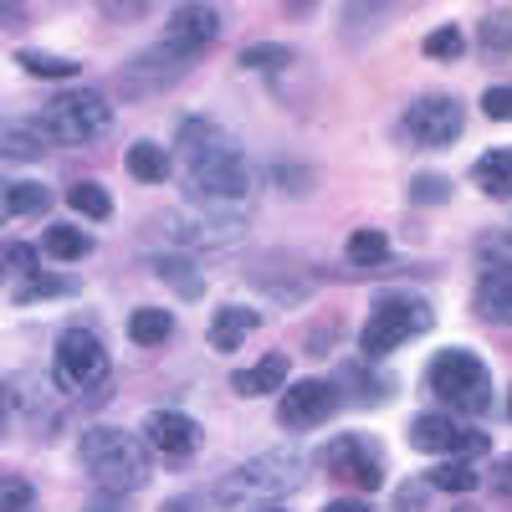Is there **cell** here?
<instances>
[{
  "instance_id": "6da1fadb",
  "label": "cell",
  "mask_w": 512,
  "mask_h": 512,
  "mask_svg": "<svg viewBox=\"0 0 512 512\" xmlns=\"http://www.w3.org/2000/svg\"><path fill=\"white\" fill-rule=\"evenodd\" d=\"M180 159H185V190L210 210H236L251 195V169L236 139H226L216 123L190 118L180 123Z\"/></svg>"
},
{
  "instance_id": "7a4b0ae2",
  "label": "cell",
  "mask_w": 512,
  "mask_h": 512,
  "mask_svg": "<svg viewBox=\"0 0 512 512\" xmlns=\"http://www.w3.org/2000/svg\"><path fill=\"white\" fill-rule=\"evenodd\" d=\"M303 472H308V461L297 456L292 446L267 451V456H251V461H241L236 472H226L216 482V502L221 507H262V502H277L282 492L303 487Z\"/></svg>"
},
{
  "instance_id": "3957f363",
  "label": "cell",
  "mask_w": 512,
  "mask_h": 512,
  "mask_svg": "<svg viewBox=\"0 0 512 512\" xmlns=\"http://www.w3.org/2000/svg\"><path fill=\"white\" fill-rule=\"evenodd\" d=\"M77 451L103 492H139L149 482V446L118 431V425H93Z\"/></svg>"
},
{
  "instance_id": "277c9868",
  "label": "cell",
  "mask_w": 512,
  "mask_h": 512,
  "mask_svg": "<svg viewBox=\"0 0 512 512\" xmlns=\"http://www.w3.org/2000/svg\"><path fill=\"white\" fill-rule=\"evenodd\" d=\"M431 323H436V313H431V303H425L420 292H379L369 318H364L359 349L369 359H384V354H395L400 344H410V338H420Z\"/></svg>"
},
{
  "instance_id": "5b68a950",
  "label": "cell",
  "mask_w": 512,
  "mask_h": 512,
  "mask_svg": "<svg viewBox=\"0 0 512 512\" xmlns=\"http://www.w3.org/2000/svg\"><path fill=\"white\" fill-rule=\"evenodd\" d=\"M52 379L62 395H103L108 390V349L88 328H67L52 349Z\"/></svg>"
},
{
  "instance_id": "8992f818",
  "label": "cell",
  "mask_w": 512,
  "mask_h": 512,
  "mask_svg": "<svg viewBox=\"0 0 512 512\" xmlns=\"http://www.w3.org/2000/svg\"><path fill=\"white\" fill-rule=\"evenodd\" d=\"M425 379H431L436 400H446L451 410H487L492 400V374L472 349H441L431 369H425Z\"/></svg>"
},
{
  "instance_id": "52a82bcc",
  "label": "cell",
  "mask_w": 512,
  "mask_h": 512,
  "mask_svg": "<svg viewBox=\"0 0 512 512\" xmlns=\"http://www.w3.org/2000/svg\"><path fill=\"white\" fill-rule=\"evenodd\" d=\"M41 134H47L52 144H88V139H98L103 128L113 123V113H108V103H103V93H93V88H72V93H57L47 108H41Z\"/></svg>"
},
{
  "instance_id": "ba28073f",
  "label": "cell",
  "mask_w": 512,
  "mask_h": 512,
  "mask_svg": "<svg viewBox=\"0 0 512 512\" xmlns=\"http://www.w3.org/2000/svg\"><path fill=\"white\" fill-rule=\"evenodd\" d=\"M410 446L425 451V456H441V461H472V456H487V436L472 431V425H461L456 415L446 410H425L410 420Z\"/></svg>"
},
{
  "instance_id": "9c48e42d",
  "label": "cell",
  "mask_w": 512,
  "mask_h": 512,
  "mask_svg": "<svg viewBox=\"0 0 512 512\" xmlns=\"http://www.w3.org/2000/svg\"><path fill=\"white\" fill-rule=\"evenodd\" d=\"M405 128H410V139L420 149H446L461 139V128H466V108L451 98V93H425L410 103L405 113Z\"/></svg>"
},
{
  "instance_id": "30bf717a",
  "label": "cell",
  "mask_w": 512,
  "mask_h": 512,
  "mask_svg": "<svg viewBox=\"0 0 512 512\" xmlns=\"http://www.w3.org/2000/svg\"><path fill=\"white\" fill-rule=\"evenodd\" d=\"M323 466H328V477L344 482V487H359V492H379L384 487V461H379V446L369 436H338V441H328Z\"/></svg>"
},
{
  "instance_id": "8fae6325",
  "label": "cell",
  "mask_w": 512,
  "mask_h": 512,
  "mask_svg": "<svg viewBox=\"0 0 512 512\" xmlns=\"http://www.w3.org/2000/svg\"><path fill=\"white\" fill-rule=\"evenodd\" d=\"M333 410H338V390L328 379H292L277 400V420L287 431H313V425H323Z\"/></svg>"
},
{
  "instance_id": "7c38bea8",
  "label": "cell",
  "mask_w": 512,
  "mask_h": 512,
  "mask_svg": "<svg viewBox=\"0 0 512 512\" xmlns=\"http://www.w3.org/2000/svg\"><path fill=\"white\" fill-rule=\"evenodd\" d=\"M190 57H195V52L175 47V41H159L154 52H144V57H134V62L123 67V93L139 98V93H149V88H169V82L185 77Z\"/></svg>"
},
{
  "instance_id": "4fadbf2b",
  "label": "cell",
  "mask_w": 512,
  "mask_h": 512,
  "mask_svg": "<svg viewBox=\"0 0 512 512\" xmlns=\"http://www.w3.org/2000/svg\"><path fill=\"white\" fill-rule=\"evenodd\" d=\"M144 441L159 456H195L200 451V425L180 410H149L144 415Z\"/></svg>"
},
{
  "instance_id": "5bb4252c",
  "label": "cell",
  "mask_w": 512,
  "mask_h": 512,
  "mask_svg": "<svg viewBox=\"0 0 512 512\" xmlns=\"http://www.w3.org/2000/svg\"><path fill=\"white\" fill-rule=\"evenodd\" d=\"M216 31H221V11L216 6H175L164 41H175V47H185V52H200V47L216 41Z\"/></svg>"
},
{
  "instance_id": "9a60e30c",
  "label": "cell",
  "mask_w": 512,
  "mask_h": 512,
  "mask_svg": "<svg viewBox=\"0 0 512 512\" xmlns=\"http://www.w3.org/2000/svg\"><path fill=\"white\" fill-rule=\"evenodd\" d=\"M477 313L487 323H497V328H512V272H502V267L482 272V282H477Z\"/></svg>"
},
{
  "instance_id": "2e32d148",
  "label": "cell",
  "mask_w": 512,
  "mask_h": 512,
  "mask_svg": "<svg viewBox=\"0 0 512 512\" xmlns=\"http://www.w3.org/2000/svg\"><path fill=\"white\" fill-rule=\"evenodd\" d=\"M256 323H262V318H256L251 308H236V303H226L216 318H210V349L236 354V349L246 344V338L256 333Z\"/></svg>"
},
{
  "instance_id": "e0dca14e",
  "label": "cell",
  "mask_w": 512,
  "mask_h": 512,
  "mask_svg": "<svg viewBox=\"0 0 512 512\" xmlns=\"http://www.w3.org/2000/svg\"><path fill=\"white\" fill-rule=\"evenodd\" d=\"M287 359L282 354H262V359H256V364H246V369H236V395H277L282 390V384H287Z\"/></svg>"
},
{
  "instance_id": "ac0fdd59",
  "label": "cell",
  "mask_w": 512,
  "mask_h": 512,
  "mask_svg": "<svg viewBox=\"0 0 512 512\" xmlns=\"http://www.w3.org/2000/svg\"><path fill=\"white\" fill-rule=\"evenodd\" d=\"M123 164H128V175H134L139 185H159V180H169V154H164V149H159L154 139H139V144H128Z\"/></svg>"
},
{
  "instance_id": "d6986e66",
  "label": "cell",
  "mask_w": 512,
  "mask_h": 512,
  "mask_svg": "<svg viewBox=\"0 0 512 512\" xmlns=\"http://www.w3.org/2000/svg\"><path fill=\"white\" fill-rule=\"evenodd\" d=\"M472 180H477L487 195L512 200V149H487V154L477 159V169H472Z\"/></svg>"
},
{
  "instance_id": "ffe728a7",
  "label": "cell",
  "mask_w": 512,
  "mask_h": 512,
  "mask_svg": "<svg viewBox=\"0 0 512 512\" xmlns=\"http://www.w3.org/2000/svg\"><path fill=\"white\" fill-rule=\"evenodd\" d=\"M41 251H47L52 262H82V256L93 251V236L82 226H52L47 241H41Z\"/></svg>"
},
{
  "instance_id": "44dd1931",
  "label": "cell",
  "mask_w": 512,
  "mask_h": 512,
  "mask_svg": "<svg viewBox=\"0 0 512 512\" xmlns=\"http://www.w3.org/2000/svg\"><path fill=\"white\" fill-rule=\"evenodd\" d=\"M52 190L36 185V180H11L6 185V216H47Z\"/></svg>"
},
{
  "instance_id": "7402d4cb",
  "label": "cell",
  "mask_w": 512,
  "mask_h": 512,
  "mask_svg": "<svg viewBox=\"0 0 512 512\" xmlns=\"http://www.w3.org/2000/svg\"><path fill=\"white\" fill-rule=\"evenodd\" d=\"M169 333H175V318H169L164 308H139L134 318H128V338H134L139 349H154V344H164Z\"/></svg>"
},
{
  "instance_id": "603a6c76",
  "label": "cell",
  "mask_w": 512,
  "mask_h": 512,
  "mask_svg": "<svg viewBox=\"0 0 512 512\" xmlns=\"http://www.w3.org/2000/svg\"><path fill=\"white\" fill-rule=\"evenodd\" d=\"M67 200H72V210H77V216H88V221H103V216H113V195H108L98 180H77V185L67 190Z\"/></svg>"
},
{
  "instance_id": "cb8c5ba5",
  "label": "cell",
  "mask_w": 512,
  "mask_h": 512,
  "mask_svg": "<svg viewBox=\"0 0 512 512\" xmlns=\"http://www.w3.org/2000/svg\"><path fill=\"white\" fill-rule=\"evenodd\" d=\"M52 149V139L41 134V123L31 128V123H11L6 128V159H41Z\"/></svg>"
},
{
  "instance_id": "d4e9b609",
  "label": "cell",
  "mask_w": 512,
  "mask_h": 512,
  "mask_svg": "<svg viewBox=\"0 0 512 512\" xmlns=\"http://www.w3.org/2000/svg\"><path fill=\"white\" fill-rule=\"evenodd\" d=\"M384 256H390V236H384V231L364 226V231L349 236V262L354 267H374V262H384Z\"/></svg>"
},
{
  "instance_id": "484cf974",
  "label": "cell",
  "mask_w": 512,
  "mask_h": 512,
  "mask_svg": "<svg viewBox=\"0 0 512 512\" xmlns=\"http://www.w3.org/2000/svg\"><path fill=\"white\" fill-rule=\"evenodd\" d=\"M425 482H431L436 492H456V497H461V492H472L482 477L472 472V461H441V466H436V472L425 477Z\"/></svg>"
},
{
  "instance_id": "4316f807",
  "label": "cell",
  "mask_w": 512,
  "mask_h": 512,
  "mask_svg": "<svg viewBox=\"0 0 512 512\" xmlns=\"http://www.w3.org/2000/svg\"><path fill=\"white\" fill-rule=\"evenodd\" d=\"M77 292V277H31L16 282V303H47V297H67Z\"/></svg>"
},
{
  "instance_id": "83f0119b",
  "label": "cell",
  "mask_w": 512,
  "mask_h": 512,
  "mask_svg": "<svg viewBox=\"0 0 512 512\" xmlns=\"http://www.w3.org/2000/svg\"><path fill=\"white\" fill-rule=\"evenodd\" d=\"M154 267L164 272V282H169V287H175L180 297H200V287H205V282L195 277V267L185 262V256H159V262H154Z\"/></svg>"
},
{
  "instance_id": "f1b7e54d",
  "label": "cell",
  "mask_w": 512,
  "mask_h": 512,
  "mask_svg": "<svg viewBox=\"0 0 512 512\" xmlns=\"http://www.w3.org/2000/svg\"><path fill=\"white\" fill-rule=\"evenodd\" d=\"M420 52H425V57L451 62V57H461V52H466V36H461V26H436L431 36L420 41Z\"/></svg>"
},
{
  "instance_id": "f546056e",
  "label": "cell",
  "mask_w": 512,
  "mask_h": 512,
  "mask_svg": "<svg viewBox=\"0 0 512 512\" xmlns=\"http://www.w3.org/2000/svg\"><path fill=\"white\" fill-rule=\"evenodd\" d=\"M16 62L31 72V77H72L77 72V62H67V57H52V52H16Z\"/></svg>"
},
{
  "instance_id": "4dcf8cb0",
  "label": "cell",
  "mask_w": 512,
  "mask_h": 512,
  "mask_svg": "<svg viewBox=\"0 0 512 512\" xmlns=\"http://www.w3.org/2000/svg\"><path fill=\"white\" fill-rule=\"evenodd\" d=\"M482 47L487 52H512V11H492L482 21Z\"/></svg>"
},
{
  "instance_id": "1f68e13d",
  "label": "cell",
  "mask_w": 512,
  "mask_h": 512,
  "mask_svg": "<svg viewBox=\"0 0 512 512\" xmlns=\"http://www.w3.org/2000/svg\"><path fill=\"white\" fill-rule=\"evenodd\" d=\"M287 62H292V52L277 47V41H262V47H246L241 52V67L246 72H256V67H287Z\"/></svg>"
},
{
  "instance_id": "d6a6232c",
  "label": "cell",
  "mask_w": 512,
  "mask_h": 512,
  "mask_svg": "<svg viewBox=\"0 0 512 512\" xmlns=\"http://www.w3.org/2000/svg\"><path fill=\"white\" fill-rule=\"evenodd\" d=\"M410 195H415V205H441L451 195V180L446 175H415L410 180Z\"/></svg>"
},
{
  "instance_id": "836d02e7",
  "label": "cell",
  "mask_w": 512,
  "mask_h": 512,
  "mask_svg": "<svg viewBox=\"0 0 512 512\" xmlns=\"http://www.w3.org/2000/svg\"><path fill=\"white\" fill-rule=\"evenodd\" d=\"M6 512H36V492L26 477H6Z\"/></svg>"
},
{
  "instance_id": "e575fe53",
  "label": "cell",
  "mask_w": 512,
  "mask_h": 512,
  "mask_svg": "<svg viewBox=\"0 0 512 512\" xmlns=\"http://www.w3.org/2000/svg\"><path fill=\"white\" fill-rule=\"evenodd\" d=\"M6 267H11V277H26V282H31V277H36V251L21 246V241H11V246H6Z\"/></svg>"
},
{
  "instance_id": "d590c367",
  "label": "cell",
  "mask_w": 512,
  "mask_h": 512,
  "mask_svg": "<svg viewBox=\"0 0 512 512\" xmlns=\"http://www.w3.org/2000/svg\"><path fill=\"white\" fill-rule=\"evenodd\" d=\"M482 113L497 118V123H507L512 118V88H487L482 93Z\"/></svg>"
},
{
  "instance_id": "8d00e7d4",
  "label": "cell",
  "mask_w": 512,
  "mask_h": 512,
  "mask_svg": "<svg viewBox=\"0 0 512 512\" xmlns=\"http://www.w3.org/2000/svg\"><path fill=\"white\" fill-rule=\"evenodd\" d=\"M425 487H431V482H425V477H415V482H410V487L395 497V507H400V512H420V502H425Z\"/></svg>"
},
{
  "instance_id": "74e56055",
  "label": "cell",
  "mask_w": 512,
  "mask_h": 512,
  "mask_svg": "<svg viewBox=\"0 0 512 512\" xmlns=\"http://www.w3.org/2000/svg\"><path fill=\"white\" fill-rule=\"evenodd\" d=\"M323 512H369V507H364L359 497H338V502H328Z\"/></svg>"
},
{
  "instance_id": "f35d334b",
  "label": "cell",
  "mask_w": 512,
  "mask_h": 512,
  "mask_svg": "<svg viewBox=\"0 0 512 512\" xmlns=\"http://www.w3.org/2000/svg\"><path fill=\"white\" fill-rule=\"evenodd\" d=\"M497 492H512V461L497 466Z\"/></svg>"
},
{
  "instance_id": "ab89813d",
  "label": "cell",
  "mask_w": 512,
  "mask_h": 512,
  "mask_svg": "<svg viewBox=\"0 0 512 512\" xmlns=\"http://www.w3.org/2000/svg\"><path fill=\"white\" fill-rule=\"evenodd\" d=\"M262 512H282V507H262Z\"/></svg>"
},
{
  "instance_id": "60d3db41",
  "label": "cell",
  "mask_w": 512,
  "mask_h": 512,
  "mask_svg": "<svg viewBox=\"0 0 512 512\" xmlns=\"http://www.w3.org/2000/svg\"><path fill=\"white\" fill-rule=\"evenodd\" d=\"M507 400H512V395H507ZM507 410H512V405H507Z\"/></svg>"
}]
</instances>
